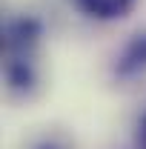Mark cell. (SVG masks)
Here are the masks:
<instances>
[{
    "label": "cell",
    "mask_w": 146,
    "mask_h": 149,
    "mask_svg": "<svg viewBox=\"0 0 146 149\" xmlns=\"http://www.w3.org/2000/svg\"><path fill=\"white\" fill-rule=\"evenodd\" d=\"M80 9L89 15V17L97 20H112V17H120L132 6V0H77Z\"/></svg>",
    "instance_id": "6da1fadb"
},
{
    "label": "cell",
    "mask_w": 146,
    "mask_h": 149,
    "mask_svg": "<svg viewBox=\"0 0 146 149\" xmlns=\"http://www.w3.org/2000/svg\"><path fill=\"white\" fill-rule=\"evenodd\" d=\"M143 66H146V35H135V37H132V43L126 46L123 57H120L117 69H120L123 74H129V72L143 69Z\"/></svg>",
    "instance_id": "7a4b0ae2"
},
{
    "label": "cell",
    "mask_w": 146,
    "mask_h": 149,
    "mask_svg": "<svg viewBox=\"0 0 146 149\" xmlns=\"http://www.w3.org/2000/svg\"><path fill=\"white\" fill-rule=\"evenodd\" d=\"M135 141H138V149H146V112H143V118L138 120V135H135Z\"/></svg>",
    "instance_id": "3957f363"
},
{
    "label": "cell",
    "mask_w": 146,
    "mask_h": 149,
    "mask_svg": "<svg viewBox=\"0 0 146 149\" xmlns=\"http://www.w3.org/2000/svg\"><path fill=\"white\" fill-rule=\"evenodd\" d=\"M43 149H55V146H43Z\"/></svg>",
    "instance_id": "277c9868"
}]
</instances>
